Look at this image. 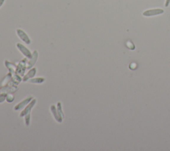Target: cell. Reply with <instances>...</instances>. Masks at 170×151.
I'll return each instance as SVG.
<instances>
[{"label": "cell", "instance_id": "d6986e66", "mask_svg": "<svg viewBox=\"0 0 170 151\" xmlns=\"http://www.w3.org/2000/svg\"><path fill=\"white\" fill-rule=\"evenodd\" d=\"M5 0H0V7H1L4 4Z\"/></svg>", "mask_w": 170, "mask_h": 151}, {"label": "cell", "instance_id": "52a82bcc", "mask_svg": "<svg viewBox=\"0 0 170 151\" xmlns=\"http://www.w3.org/2000/svg\"><path fill=\"white\" fill-rule=\"evenodd\" d=\"M38 56H39L38 51H37V50H35L33 52V53H32L31 58L29 59L30 60H29L27 62V69H31L32 67H33L34 65L36 63V62L37 61V59H38Z\"/></svg>", "mask_w": 170, "mask_h": 151}, {"label": "cell", "instance_id": "8992f818", "mask_svg": "<svg viewBox=\"0 0 170 151\" xmlns=\"http://www.w3.org/2000/svg\"><path fill=\"white\" fill-rule=\"evenodd\" d=\"M33 99V97L32 96H29L28 97H27L26 99H23L22 101H21L20 103L17 104L14 107L15 110H20L21 109H22L24 107H25L26 105H27L29 102H30Z\"/></svg>", "mask_w": 170, "mask_h": 151}, {"label": "cell", "instance_id": "6da1fadb", "mask_svg": "<svg viewBox=\"0 0 170 151\" xmlns=\"http://www.w3.org/2000/svg\"><path fill=\"white\" fill-rule=\"evenodd\" d=\"M164 13V10L161 8H155V9H147L143 12L142 15L144 17H153V16H157L159 15H161Z\"/></svg>", "mask_w": 170, "mask_h": 151}, {"label": "cell", "instance_id": "5b68a950", "mask_svg": "<svg viewBox=\"0 0 170 151\" xmlns=\"http://www.w3.org/2000/svg\"><path fill=\"white\" fill-rule=\"evenodd\" d=\"M36 102H37L36 99H33V100H32L30 102H29V103L27 105V107L25 108V109H24L22 110V112L21 113L20 117H24L25 115L29 114V113H30L32 109H33V107H34V105H35Z\"/></svg>", "mask_w": 170, "mask_h": 151}, {"label": "cell", "instance_id": "9c48e42d", "mask_svg": "<svg viewBox=\"0 0 170 151\" xmlns=\"http://www.w3.org/2000/svg\"><path fill=\"white\" fill-rule=\"evenodd\" d=\"M37 73V69L35 67H33V68L29 70V71L27 73L25 76L23 77V81H27L29 79H32V78H33L35 76V75Z\"/></svg>", "mask_w": 170, "mask_h": 151}, {"label": "cell", "instance_id": "e0dca14e", "mask_svg": "<svg viewBox=\"0 0 170 151\" xmlns=\"http://www.w3.org/2000/svg\"><path fill=\"white\" fill-rule=\"evenodd\" d=\"M6 100V94H0V103Z\"/></svg>", "mask_w": 170, "mask_h": 151}, {"label": "cell", "instance_id": "3957f363", "mask_svg": "<svg viewBox=\"0 0 170 151\" xmlns=\"http://www.w3.org/2000/svg\"><path fill=\"white\" fill-rule=\"evenodd\" d=\"M26 64H27V59H23L22 61H21L20 63H19L18 65L17 66V68H16L15 73L20 75L21 76L24 75V73H25V70L27 69Z\"/></svg>", "mask_w": 170, "mask_h": 151}, {"label": "cell", "instance_id": "30bf717a", "mask_svg": "<svg viewBox=\"0 0 170 151\" xmlns=\"http://www.w3.org/2000/svg\"><path fill=\"white\" fill-rule=\"evenodd\" d=\"M5 65L6 66L7 68L9 70V71L11 74H15L16 72V68H17V66L15 65V64H13L11 62L8 61L7 60L5 61Z\"/></svg>", "mask_w": 170, "mask_h": 151}, {"label": "cell", "instance_id": "ba28073f", "mask_svg": "<svg viewBox=\"0 0 170 151\" xmlns=\"http://www.w3.org/2000/svg\"><path fill=\"white\" fill-rule=\"evenodd\" d=\"M51 112H52L53 115V117L55 118V119L57 121L58 123H62V121H63V118L61 117V115H59V113H58V110L57 109H56V107L55 105H51Z\"/></svg>", "mask_w": 170, "mask_h": 151}, {"label": "cell", "instance_id": "2e32d148", "mask_svg": "<svg viewBox=\"0 0 170 151\" xmlns=\"http://www.w3.org/2000/svg\"><path fill=\"white\" fill-rule=\"evenodd\" d=\"M126 45H127V46H128V47L129 48V49H130L132 50H133V49H135L134 45L130 41H128L127 43H126Z\"/></svg>", "mask_w": 170, "mask_h": 151}, {"label": "cell", "instance_id": "9a60e30c", "mask_svg": "<svg viewBox=\"0 0 170 151\" xmlns=\"http://www.w3.org/2000/svg\"><path fill=\"white\" fill-rule=\"evenodd\" d=\"M14 96L12 95V94H7V95H6V101L8 102H13V100H14Z\"/></svg>", "mask_w": 170, "mask_h": 151}, {"label": "cell", "instance_id": "277c9868", "mask_svg": "<svg viewBox=\"0 0 170 151\" xmlns=\"http://www.w3.org/2000/svg\"><path fill=\"white\" fill-rule=\"evenodd\" d=\"M16 47H17V49L21 51V53L23 54L24 56H25L26 58L31 59L32 57V53L31 52V51L29 49H27L25 46H24L23 44H20V43H17L16 44Z\"/></svg>", "mask_w": 170, "mask_h": 151}, {"label": "cell", "instance_id": "7c38bea8", "mask_svg": "<svg viewBox=\"0 0 170 151\" xmlns=\"http://www.w3.org/2000/svg\"><path fill=\"white\" fill-rule=\"evenodd\" d=\"M21 80H22V79H21V77L17 73L13 75V77H12V81H13V84L18 85L19 83H20L21 81Z\"/></svg>", "mask_w": 170, "mask_h": 151}, {"label": "cell", "instance_id": "ac0fdd59", "mask_svg": "<svg viewBox=\"0 0 170 151\" xmlns=\"http://www.w3.org/2000/svg\"><path fill=\"white\" fill-rule=\"evenodd\" d=\"M169 5H170V0H166L165 6H166V7H168Z\"/></svg>", "mask_w": 170, "mask_h": 151}, {"label": "cell", "instance_id": "5bb4252c", "mask_svg": "<svg viewBox=\"0 0 170 151\" xmlns=\"http://www.w3.org/2000/svg\"><path fill=\"white\" fill-rule=\"evenodd\" d=\"M30 121H31V114L30 113H29V114L25 116V123L27 126H29L30 125Z\"/></svg>", "mask_w": 170, "mask_h": 151}, {"label": "cell", "instance_id": "7a4b0ae2", "mask_svg": "<svg viewBox=\"0 0 170 151\" xmlns=\"http://www.w3.org/2000/svg\"><path fill=\"white\" fill-rule=\"evenodd\" d=\"M16 33H17V35L18 37L22 40V41L25 43V44L29 45L31 44V40L29 38V37L28 36V35L27 34L25 31L22 30L21 29H16Z\"/></svg>", "mask_w": 170, "mask_h": 151}, {"label": "cell", "instance_id": "4fadbf2b", "mask_svg": "<svg viewBox=\"0 0 170 151\" xmlns=\"http://www.w3.org/2000/svg\"><path fill=\"white\" fill-rule=\"evenodd\" d=\"M56 109H57L58 113H59V115H61V117L63 118L64 117V114L63 111V109H62L61 103L60 102H58L57 104H56Z\"/></svg>", "mask_w": 170, "mask_h": 151}, {"label": "cell", "instance_id": "8fae6325", "mask_svg": "<svg viewBox=\"0 0 170 151\" xmlns=\"http://www.w3.org/2000/svg\"><path fill=\"white\" fill-rule=\"evenodd\" d=\"M45 81V79L43 77H37V78H32L29 79L28 81L31 83H35V84H41Z\"/></svg>", "mask_w": 170, "mask_h": 151}]
</instances>
